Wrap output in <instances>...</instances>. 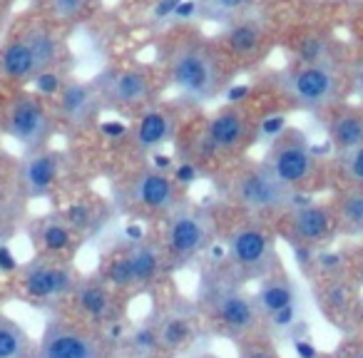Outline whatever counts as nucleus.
<instances>
[{
    "label": "nucleus",
    "instance_id": "obj_1",
    "mask_svg": "<svg viewBox=\"0 0 363 358\" xmlns=\"http://www.w3.org/2000/svg\"><path fill=\"white\" fill-rule=\"evenodd\" d=\"M157 65L182 97L199 105L224 95L237 77V67L224 55L217 38L187 21L174 23L160 35Z\"/></svg>",
    "mask_w": 363,
    "mask_h": 358
},
{
    "label": "nucleus",
    "instance_id": "obj_2",
    "mask_svg": "<svg viewBox=\"0 0 363 358\" xmlns=\"http://www.w3.org/2000/svg\"><path fill=\"white\" fill-rule=\"evenodd\" d=\"M262 135V120L239 102L219 107L209 117L187 120L174 140L179 162L207 169H229L242 162L249 147Z\"/></svg>",
    "mask_w": 363,
    "mask_h": 358
},
{
    "label": "nucleus",
    "instance_id": "obj_3",
    "mask_svg": "<svg viewBox=\"0 0 363 358\" xmlns=\"http://www.w3.org/2000/svg\"><path fill=\"white\" fill-rule=\"evenodd\" d=\"M351 85V67L336 65H306V62L289 60L286 67L274 75L277 95L289 107L318 112V115L341 105Z\"/></svg>",
    "mask_w": 363,
    "mask_h": 358
},
{
    "label": "nucleus",
    "instance_id": "obj_4",
    "mask_svg": "<svg viewBox=\"0 0 363 358\" xmlns=\"http://www.w3.org/2000/svg\"><path fill=\"white\" fill-rule=\"evenodd\" d=\"M224 194L239 212L254 219H277L308 199L284 187L262 162H239L224 169Z\"/></svg>",
    "mask_w": 363,
    "mask_h": 358
},
{
    "label": "nucleus",
    "instance_id": "obj_5",
    "mask_svg": "<svg viewBox=\"0 0 363 358\" xmlns=\"http://www.w3.org/2000/svg\"><path fill=\"white\" fill-rule=\"evenodd\" d=\"M262 164L277 177L286 189L296 194H311L323 187V164L308 137L296 127H286L272 140L264 152Z\"/></svg>",
    "mask_w": 363,
    "mask_h": 358
},
{
    "label": "nucleus",
    "instance_id": "obj_6",
    "mask_svg": "<svg viewBox=\"0 0 363 358\" xmlns=\"http://www.w3.org/2000/svg\"><path fill=\"white\" fill-rule=\"evenodd\" d=\"M187 192L174 174L160 172L155 167L132 169L120 179L117 187V204L132 217L145 219H169L177 209L184 207Z\"/></svg>",
    "mask_w": 363,
    "mask_h": 358
},
{
    "label": "nucleus",
    "instance_id": "obj_7",
    "mask_svg": "<svg viewBox=\"0 0 363 358\" xmlns=\"http://www.w3.org/2000/svg\"><path fill=\"white\" fill-rule=\"evenodd\" d=\"M0 122H3V132L16 140L28 155L48 150L52 135L60 127L52 100L30 90L6 92Z\"/></svg>",
    "mask_w": 363,
    "mask_h": 358
},
{
    "label": "nucleus",
    "instance_id": "obj_8",
    "mask_svg": "<svg viewBox=\"0 0 363 358\" xmlns=\"http://www.w3.org/2000/svg\"><path fill=\"white\" fill-rule=\"evenodd\" d=\"M105 107L122 115L140 117L160 102L162 85L167 82L160 65H120L95 77Z\"/></svg>",
    "mask_w": 363,
    "mask_h": 358
},
{
    "label": "nucleus",
    "instance_id": "obj_9",
    "mask_svg": "<svg viewBox=\"0 0 363 358\" xmlns=\"http://www.w3.org/2000/svg\"><path fill=\"white\" fill-rule=\"evenodd\" d=\"M227 262L234 279L259 284L277 274V249L274 234L259 219L247 217L229 232L227 237Z\"/></svg>",
    "mask_w": 363,
    "mask_h": 358
},
{
    "label": "nucleus",
    "instance_id": "obj_10",
    "mask_svg": "<svg viewBox=\"0 0 363 358\" xmlns=\"http://www.w3.org/2000/svg\"><path fill=\"white\" fill-rule=\"evenodd\" d=\"M202 306L207 318L222 333L232 338H249L262 323L257 298L249 296L237 281H209L202 291Z\"/></svg>",
    "mask_w": 363,
    "mask_h": 358
},
{
    "label": "nucleus",
    "instance_id": "obj_11",
    "mask_svg": "<svg viewBox=\"0 0 363 358\" xmlns=\"http://www.w3.org/2000/svg\"><path fill=\"white\" fill-rule=\"evenodd\" d=\"M277 33L269 26L264 18L259 16H247L232 21L227 26H222L217 35L219 47L224 50V55L232 60V65L237 67V72L252 70V67L262 65L269 55H272L274 45H277Z\"/></svg>",
    "mask_w": 363,
    "mask_h": 358
},
{
    "label": "nucleus",
    "instance_id": "obj_12",
    "mask_svg": "<svg viewBox=\"0 0 363 358\" xmlns=\"http://www.w3.org/2000/svg\"><path fill=\"white\" fill-rule=\"evenodd\" d=\"M214 244V219L204 209L184 207L177 209L169 219H164L162 247L169 259V267L187 264L194 257Z\"/></svg>",
    "mask_w": 363,
    "mask_h": 358
},
{
    "label": "nucleus",
    "instance_id": "obj_13",
    "mask_svg": "<svg viewBox=\"0 0 363 358\" xmlns=\"http://www.w3.org/2000/svg\"><path fill=\"white\" fill-rule=\"evenodd\" d=\"M18 284H21L23 293L28 298L48 303V301H60V298H70L75 293L77 284H80V276H77L70 259L43 257V254H38L33 262L23 264L18 269Z\"/></svg>",
    "mask_w": 363,
    "mask_h": 358
},
{
    "label": "nucleus",
    "instance_id": "obj_14",
    "mask_svg": "<svg viewBox=\"0 0 363 358\" xmlns=\"http://www.w3.org/2000/svg\"><path fill=\"white\" fill-rule=\"evenodd\" d=\"M277 224L291 247H306L313 252H318V247L338 232V219L331 204H316L311 199L286 209L281 217H277Z\"/></svg>",
    "mask_w": 363,
    "mask_h": 358
},
{
    "label": "nucleus",
    "instance_id": "obj_15",
    "mask_svg": "<svg viewBox=\"0 0 363 358\" xmlns=\"http://www.w3.org/2000/svg\"><path fill=\"white\" fill-rule=\"evenodd\" d=\"M184 112L182 105L174 102H157L155 107L145 110L127 130L125 140L135 155H152L162 145L177 140L179 130L184 127Z\"/></svg>",
    "mask_w": 363,
    "mask_h": 358
},
{
    "label": "nucleus",
    "instance_id": "obj_16",
    "mask_svg": "<svg viewBox=\"0 0 363 358\" xmlns=\"http://www.w3.org/2000/svg\"><path fill=\"white\" fill-rule=\"evenodd\" d=\"M35 358H107V341L80 323L50 321L35 348Z\"/></svg>",
    "mask_w": 363,
    "mask_h": 358
},
{
    "label": "nucleus",
    "instance_id": "obj_17",
    "mask_svg": "<svg viewBox=\"0 0 363 358\" xmlns=\"http://www.w3.org/2000/svg\"><path fill=\"white\" fill-rule=\"evenodd\" d=\"M289 60L306 65L348 67V50L326 26H298L284 38Z\"/></svg>",
    "mask_w": 363,
    "mask_h": 358
},
{
    "label": "nucleus",
    "instance_id": "obj_18",
    "mask_svg": "<svg viewBox=\"0 0 363 358\" xmlns=\"http://www.w3.org/2000/svg\"><path fill=\"white\" fill-rule=\"evenodd\" d=\"M52 107L57 112V120L60 125L75 127V130H85V127L95 125L97 117H100L102 107V95L97 82H80L67 77L62 90L52 97Z\"/></svg>",
    "mask_w": 363,
    "mask_h": 358
},
{
    "label": "nucleus",
    "instance_id": "obj_19",
    "mask_svg": "<svg viewBox=\"0 0 363 358\" xmlns=\"http://www.w3.org/2000/svg\"><path fill=\"white\" fill-rule=\"evenodd\" d=\"M65 155L57 150H40L28 155L21 164H16L18 189L26 199L50 197L60 184Z\"/></svg>",
    "mask_w": 363,
    "mask_h": 358
},
{
    "label": "nucleus",
    "instance_id": "obj_20",
    "mask_svg": "<svg viewBox=\"0 0 363 358\" xmlns=\"http://www.w3.org/2000/svg\"><path fill=\"white\" fill-rule=\"evenodd\" d=\"M72 306H75L77 316L87 318L95 326H112L120 313V303H117L115 289L105 281V279H80L75 293H72Z\"/></svg>",
    "mask_w": 363,
    "mask_h": 358
},
{
    "label": "nucleus",
    "instance_id": "obj_21",
    "mask_svg": "<svg viewBox=\"0 0 363 358\" xmlns=\"http://www.w3.org/2000/svg\"><path fill=\"white\" fill-rule=\"evenodd\" d=\"M321 117L328 145L336 150V155H346L363 145V107L341 102L326 110Z\"/></svg>",
    "mask_w": 363,
    "mask_h": 358
},
{
    "label": "nucleus",
    "instance_id": "obj_22",
    "mask_svg": "<svg viewBox=\"0 0 363 358\" xmlns=\"http://www.w3.org/2000/svg\"><path fill=\"white\" fill-rule=\"evenodd\" d=\"M30 237L43 257H57V259H70V254L82 242V239H77L80 234L65 222L62 214L38 219L30 229Z\"/></svg>",
    "mask_w": 363,
    "mask_h": 358
},
{
    "label": "nucleus",
    "instance_id": "obj_23",
    "mask_svg": "<svg viewBox=\"0 0 363 358\" xmlns=\"http://www.w3.org/2000/svg\"><path fill=\"white\" fill-rule=\"evenodd\" d=\"M157 331H160L162 353H177L187 348L194 338V316L189 311H167L157 318Z\"/></svg>",
    "mask_w": 363,
    "mask_h": 358
},
{
    "label": "nucleus",
    "instance_id": "obj_24",
    "mask_svg": "<svg viewBox=\"0 0 363 358\" xmlns=\"http://www.w3.org/2000/svg\"><path fill=\"white\" fill-rule=\"evenodd\" d=\"M38 11L48 16L52 23L70 30L77 23H85L95 16L100 0H38Z\"/></svg>",
    "mask_w": 363,
    "mask_h": 358
},
{
    "label": "nucleus",
    "instance_id": "obj_25",
    "mask_svg": "<svg viewBox=\"0 0 363 358\" xmlns=\"http://www.w3.org/2000/svg\"><path fill=\"white\" fill-rule=\"evenodd\" d=\"M257 306L259 311L264 313V318L274 316L277 311L281 308H289L296 303V291H294V284L289 281L286 276H269L259 284V291H257Z\"/></svg>",
    "mask_w": 363,
    "mask_h": 358
},
{
    "label": "nucleus",
    "instance_id": "obj_26",
    "mask_svg": "<svg viewBox=\"0 0 363 358\" xmlns=\"http://www.w3.org/2000/svg\"><path fill=\"white\" fill-rule=\"evenodd\" d=\"M341 234H363V189L343 187L331 202Z\"/></svg>",
    "mask_w": 363,
    "mask_h": 358
},
{
    "label": "nucleus",
    "instance_id": "obj_27",
    "mask_svg": "<svg viewBox=\"0 0 363 358\" xmlns=\"http://www.w3.org/2000/svg\"><path fill=\"white\" fill-rule=\"evenodd\" d=\"M62 217H65V222L70 224L80 237H87V234L102 229V224L110 217V209L105 207V202H87V199H80V202H72L70 207L62 209Z\"/></svg>",
    "mask_w": 363,
    "mask_h": 358
},
{
    "label": "nucleus",
    "instance_id": "obj_28",
    "mask_svg": "<svg viewBox=\"0 0 363 358\" xmlns=\"http://www.w3.org/2000/svg\"><path fill=\"white\" fill-rule=\"evenodd\" d=\"M259 6V0H194V11L204 21L227 26L239 18L252 16V11Z\"/></svg>",
    "mask_w": 363,
    "mask_h": 358
},
{
    "label": "nucleus",
    "instance_id": "obj_29",
    "mask_svg": "<svg viewBox=\"0 0 363 358\" xmlns=\"http://www.w3.org/2000/svg\"><path fill=\"white\" fill-rule=\"evenodd\" d=\"M33 338L11 316H0V358H35Z\"/></svg>",
    "mask_w": 363,
    "mask_h": 358
},
{
    "label": "nucleus",
    "instance_id": "obj_30",
    "mask_svg": "<svg viewBox=\"0 0 363 358\" xmlns=\"http://www.w3.org/2000/svg\"><path fill=\"white\" fill-rule=\"evenodd\" d=\"M122 351H125L127 358H157V353H162L157 318L142 323V326L135 328L130 336H125Z\"/></svg>",
    "mask_w": 363,
    "mask_h": 358
},
{
    "label": "nucleus",
    "instance_id": "obj_31",
    "mask_svg": "<svg viewBox=\"0 0 363 358\" xmlns=\"http://www.w3.org/2000/svg\"><path fill=\"white\" fill-rule=\"evenodd\" d=\"M351 284L343 281L341 276H323L321 289H316V301L326 313H343L351 306Z\"/></svg>",
    "mask_w": 363,
    "mask_h": 358
},
{
    "label": "nucleus",
    "instance_id": "obj_32",
    "mask_svg": "<svg viewBox=\"0 0 363 358\" xmlns=\"http://www.w3.org/2000/svg\"><path fill=\"white\" fill-rule=\"evenodd\" d=\"M336 172L346 187L363 189V145L346 155H336Z\"/></svg>",
    "mask_w": 363,
    "mask_h": 358
},
{
    "label": "nucleus",
    "instance_id": "obj_33",
    "mask_svg": "<svg viewBox=\"0 0 363 358\" xmlns=\"http://www.w3.org/2000/svg\"><path fill=\"white\" fill-rule=\"evenodd\" d=\"M172 174H174V179L182 184V187L187 189L189 184L197 182L199 174H202V169H199V167H194V164H189V162H179V164L174 167V172H172Z\"/></svg>",
    "mask_w": 363,
    "mask_h": 358
},
{
    "label": "nucleus",
    "instance_id": "obj_34",
    "mask_svg": "<svg viewBox=\"0 0 363 358\" xmlns=\"http://www.w3.org/2000/svg\"><path fill=\"white\" fill-rule=\"evenodd\" d=\"M348 28H351L353 43L363 50V3H358V6L353 8L351 18H348Z\"/></svg>",
    "mask_w": 363,
    "mask_h": 358
},
{
    "label": "nucleus",
    "instance_id": "obj_35",
    "mask_svg": "<svg viewBox=\"0 0 363 358\" xmlns=\"http://www.w3.org/2000/svg\"><path fill=\"white\" fill-rule=\"evenodd\" d=\"M242 358H279V356L272 346H267V343H262V341H254V343H249V346H244Z\"/></svg>",
    "mask_w": 363,
    "mask_h": 358
},
{
    "label": "nucleus",
    "instance_id": "obj_36",
    "mask_svg": "<svg viewBox=\"0 0 363 358\" xmlns=\"http://www.w3.org/2000/svg\"><path fill=\"white\" fill-rule=\"evenodd\" d=\"M269 321H272L277 328H289L294 321H296V308H294V306L281 308V311H277L274 316H269Z\"/></svg>",
    "mask_w": 363,
    "mask_h": 358
},
{
    "label": "nucleus",
    "instance_id": "obj_37",
    "mask_svg": "<svg viewBox=\"0 0 363 358\" xmlns=\"http://www.w3.org/2000/svg\"><path fill=\"white\" fill-rule=\"evenodd\" d=\"M18 269H21V262H16V257H13V252L8 247L0 249V272L3 274H16Z\"/></svg>",
    "mask_w": 363,
    "mask_h": 358
},
{
    "label": "nucleus",
    "instance_id": "obj_38",
    "mask_svg": "<svg viewBox=\"0 0 363 358\" xmlns=\"http://www.w3.org/2000/svg\"><path fill=\"white\" fill-rule=\"evenodd\" d=\"M152 167H155V169H160V172H167V169H172V160L167 155H155V162H152Z\"/></svg>",
    "mask_w": 363,
    "mask_h": 358
},
{
    "label": "nucleus",
    "instance_id": "obj_39",
    "mask_svg": "<svg viewBox=\"0 0 363 358\" xmlns=\"http://www.w3.org/2000/svg\"><path fill=\"white\" fill-rule=\"evenodd\" d=\"M296 351L301 353L303 358H313L316 353H313V348L308 346V343H303V341H296Z\"/></svg>",
    "mask_w": 363,
    "mask_h": 358
},
{
    "label": "nucleus",
    "instance_id": "obj_40",
    "mask_svg": "<svg viewBox=\"0 0 363 358\" xmlns=\"http://www.w3.org/2000/svg\"><path fill=\"white\" fill-rule=\"evenodd\" d=\"M356 281L363 284V252H361V257H358V262H356Z\"/></svg>",
    "mask_w": 363,
    "mask_h": 358
},
{
    "label": "nucleus",
    "instance_id": "obj_41",
    "mask_svg": "<svg viewBox=\"0 0 363 358\" xmlns=\"http://www.w3.org/2000/svg\"><path fill=\"white\" fill-rule=\"evenodd\" d=\"M346 358H363V346L361 348H353L351 353H346Z\"/></svg>",
    "mask_w": 363,
    "mask_h": 358
},
{
    "label": "nucleus",
    "instance_id": "obj_42",
    "mask_svg": "<svg viewBox=\"0 0 363 358\" xmlns=\"http://www.w3.org/2000/svg\"><path fill=\"white\" fill-rule=\"evenodd\" d=\"M137 3H155V0H137Z\"/></svg>",
    "mask_w": 363,
    "mask_h": 358
},
{
    "label": "nucleus",
    "instance_id": "obj_43",
    "mask_svg": "<svg viewBox=\"0 0 363 358\" xmlns=\"http://www.w3.org/2000/svg\"><path fill=\"white\" fill-rule=\"evenodd\" d=\"M361 301H363V298H361Z\"/></svg>",
    "mask_w": 363,
    "mask_h": 358
}]
</instances>
